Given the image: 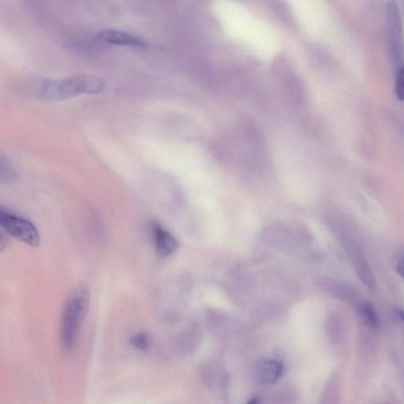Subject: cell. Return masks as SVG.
<instances>
[{
	"mask_svg": "<svg viewBox=\"0 0 404 404\" xmlns=\"http://www.w3.org/2000/svg\"><path fill=\"white\" fill-rule=\"evenodd\" d=\"M30 90L40 99L58 101L79 95L98 94L105 89V81L98 76L75 75L64 79H34Z\"/></svg>",
	"mask_w": 404,
	"mask_h": 404,
	"instance_id": "cell-1",
	"label": "cell"
},
{
	"mask_svg": "<svg viewBox=\"0 0 404 404\" xmlns=\"http://www.w3.org/2000/svg\"><path fill=\"white\" fill-rule=\"evenodd\" d=\"M90 307V292L84 285L76 287L65 302L60 325V340L65 352L73 350L81 323Z\"/></svg>",
	"mask_w": 404,
	"mask_h": 404,
	"instance_id": "cell-2",
	"label": "cell"
},
{
	"mask_svg": "<svg viewBox=\"0 0 404 404\" xmlns=\"http://www.w3.org/2000/svg\"><path fill=\"white\" fill-rule=\"evenodd\" d=\"M0 227L10 236L30 247L37 248L40 244V234L34 223L2 205H0Z\"/></svg>",
	"mask_w": 404,
	"mask_h": 404,
	"instance_id": "cell-3",
	"label": "cell"
},
{
	"mask_svg": "<svg viewBox=\"0 0 404 404\" xmlns=\"http://www.w3.org/2000/svg\"><path fill=\"white\" fill-rule=\"evenodd\" d=\"M283 367L281 363L275 359L263 358L260 360L255 367L256 379L263 385H272L281 378Z\"/></svg>",
	"mask_w": 404,
	"mask_h": 404,
	"instance_id": "cell-4",
	"label": "cell"
},
{
	"mask_svg": "<svg viewBox=\"0 0 404 404\" xmlns=\"http://www.w3.org/2000/svg\"><path fill=\"white\" fill-rule=\"evenodd\" d=\"M156 254L160 258L165 259L171 256L179 248V243L172 234L162 226L154 223L152 226Z\"/></svg>",
	"mask_w": 404,
	"mask_h": 404,
	"instance_id": "cell-5",
	"label": "cell"
},
{
	"mask_svg": "<svg viewBox=\"0 0 404 404\" xmlns=\"http://www.w3.org/2000/svg\"><path fill=\"white\" fill-rule=\"evenodd\" d=\"M96 40L109 45L140 47L144 46L143 40L128 32L116 30H105L97 34Z\"/></svg>",
	"mask_w": 404,
	"mask_h": 404,
	"instance_id": "cell-6",
	"label": "cell"
},
{
	"mask_svg": "<svg viewBox=\"0 0 404 404\" xmlns=\"http://www.w3.org/2000/svg\"><path fill=\"white\" fill-rule=\"evenodd\" d=\"M19 178L17 168L6 156L0 154V183H12Z\"/></svg>",
	"mask_w": 404,
	"mask_h": 404,
	"instance_id": "cell-7",
	"label": "cell"
},
{
	"mask_svg": "<svg viewBox=\"0 0 404 404\" xmlns=\"http://www.w3.org/2000/svg\"><path fill=\"white\" fill-rule=\"evenodd\" d=\"M359 312L361 314L364 323L370 329L376 330L378 327V319L372 305L365 303L360 305Z\"/></svg>",
	"mask_w": 404,
	"mask_h": 404,
	"instance_id": "cell-8",
	"label": "cell"
},
{
	"mask_svg": "<svg viewBox=\"0 0 404 404\" xmlns=\"http://www.w3.org/2000/svg\"><path fill=\"white\" fill-rule=\"evenodd\" d=\"M130 343L139 350L145 351L150 347V338L145 332L137 333L130 338Z\"/></svg>",
	"mask_w": 404,
	"mask_h": 404,
	"instance_id": "cell-9",
	"label": "cell"
},
{
	"mask_svg": "<svg viewBox=\"0 0 404 404\" xmlns=\"http://www.w3.org/2000/svg\"><path fill=\"white\" fill-rule=\"evenodd\" d=\"M6 234L0 227V252L7 248L8 239Z\"/></svg>",
	"mask_w": 404,
	"mask_h": 404,
	"instance_id": "cell-10",
	"label": "cell"
},
{
	"mask_svg": "<svg viewBox=\"0 0 404 404\" xmlns=\"http://www.w3.org/2000/svg\"><path fill=\"white\" fill-rule=\"evenodd\" d=\"M247 404H260V401L258 398H254L250 400Z\"/></svg>",
	"mask_w": 404,
	"mask_h": 404,
	"instance_id": "cell-11",
	"label": "cell"
}]
</instances>
